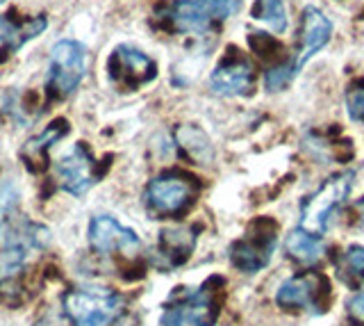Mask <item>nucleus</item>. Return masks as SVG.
<instances>
[{"label":"nucleus","instance_id":"nucleus-8","mask_svg":"<svg viewBox=\"0 0 364 326\" xmlns=\"http://www.w3.org/2000/svg\"><path fill=\"white\" fill-rule=\"evenodd\" d=\"M242 0H176L168 9V21L178 32H208L232 16Z\"/></svg>","mask_w":364,"mask_h":326},{"label":"nucleus","instance_id":"nucleus-22","mask_svg":"<svg viewBox=\"0 0 364 326\" xmlns=\"http://www.w3.org/2000/svg\"><path fill=\"white\" fill-rule=\"evenodd\" d=\"M346 320L350 326H364V290L358 292L346 306Z\"/></svg>","mask_w":364,"mask_h":326},{"label":"nucleus","instance_id":"nucleus-11","mask_svg":"<svg viewBox=\"0 0 364 326\" xmlns=\"http://www.w3.org/2000/svg\"><path fill=\"white\" fill-rule=\"evenodd\" d=\"M62 189L73 196L87 194L98 183V167L85 144H73L55 164Z\"/></svg>","mask_w":364,"mask_h":326},{"label":"nucleus","instance_id":"nucleus-17","mask_svg":"<svg viewBox=\"0 0 364 326\" xmlns=\"http://www.w3.org/2000/svg\"><path fill=\"white\" fill-rule=\"evenodd\" d=\"M178 144H180V149L191 157V160H196L198 164H210L212 155H214L212 144L198 128H191V126L180 128L178 130Z\"/></svg>","mask_w":364,"mask_h":326},{"label":"nucleus","instance_id":"nucleus-14","mask_svg":"<svg viewBox=\"0 0 364 326\" xmlns=\"http://www.w3.org/2000/svg\"><path fill=\"white\" fill-rule=\"evenodd\" d=\"M198 235L193 228H166L159 233V244H157V258L159 267L173 269L180 267L182 263L191 256L196 249Z\"/></svg>","mask_w":364,"mask_h":326},{"label":"nucleus","instance_id":"nucleus-19","mask_svg":"<svg viewBox=\"0 0 364 326\" xmlns=\"http://www.w3.org/2000/svg\"><path fill=\"white\" fill-rule=\"evenodd\" d=\"M250 14H253L255 21L267 23L276 35H282L287 30V7H284V0H255Z\"/></svg>","mask_w":364,"mask_h":326},{"label":"nucleus","instance_id":"nucleus-7","mask_svg":"<svg viewBox=\"0 0 364 326\" xmlns=\"http://www.w3.org/2000/svg\"><path fill=\"white\" fill-rule=\"evenodd\" d=\"M278 244V226L271 219H257L250 224L244 238L230 246V263L244 274H255L271 263Z\"/></svg>","mask_w":364,"mask_h":326},{"label":"nucleus","instance_id":"nucleus-5","mask_svg":"<svg viewBox=\"0 0 364 326\" xmlns=\"http://www.w3.org/2000/svg\"><path fill=\"white\" fill-rule=\"evenodd\" d=\"M87 71V48L80 41L62 39L55 43L48 62V78L46 89L55 98L71 96L80 87Z\"/></svg>","mask_w":364,"mask_h":326},{"label":"nucleus","instance_id":"nucleus-24","mask_svg":"<svg viewBox=\"0 0 364 326\" xmlns=\"http://www.w3.org/2000/svg\"><path fill=\"white\" fill-rule=\"evenodd\" d=\"M0 3H5V0H0Z\"/></svg>","mask_w":364,"mask_h":326},{"label":"nucleus","instance_id":"nucleus-21","mask_svg":"<svg viewBox=\"0 0 364 326\" xmlns=\"http://www.w3.org/2000/svg\"><path fill=\"white\" fill-rule=\"evenodd\" d=\"M346 112L348 117L364 126V78L353 80L346 89Z\"/></svg>","mask_w":364,"mask_h":326},{"label":"nucleus","instance_id":"nucleus-3","mask_svg":"<svg viewBox=\"0 0 364 326\" xmlns=\"http://www.w3.org/2000/svg\"><path fill=\"white\" fill-rule=\"evenodd\" d=\"M196 196H198L196 178L180 172H166L155 176L148 183L144 192V204L155 219H166V217H178L185 210H189Z\"/></svg>","mask_w":364,"mask_h":326},{"label":"nucleus","instance_id":"nucleus-18","mask_svg":"<svg viewBox=\"0 0 364 326\" xmlns=\"http://www.w3.org/2000/svg\"><path fill=\"white\" fill-rule=\"evenodd\" d=\"M337 272L348 288H358L364 280V246L360 244L348 246L337 261Z\"/></svg>","mask_w":364,"mask_h":326},{"label":"nucleus","instance_id":"nucleus-23","mask_svg":"<svg viewBox=\"0 0 364 326\" xmlns=\"http://www.w3.org/2000/svg\"><path fill=\"white\" fill-rule=\"evenodd\" d=\"M34 326H71V322H68L64 315H55V312H46L43 317L37 320V324Z\"/></svg>","mask_w":364,"mask_h":326},{"label":"nucleus","instance_id":"nucleus-13","mask_svg":"<svg viewBox=\"0 0 364 326\" xmlns=\"http://www.w3.org/2000/svg\"><path fill=\"white\" fill-rule=\"evenodd\" d=\"M333 37V23L330 19L314 5H307L301 16V30H299V48H296L294 60H289V69L294 75L310 62L314 55L328 46Z\"/></svg>","mask_w":364,"mask_h":326},{"label":"nucleus","instance_id":"nucleus-6","mask_svg":"<svg viewBox=\"0 0 364 326\" xmlns=\"http://www.w3.org/2000/svg\"><path fill=\"white\" fill-rule=\"evenodd\" d=\"M276 303L282 310L323 315L330 308V278L321 272L296 274L278 288Z\"/></svg>","mask_w":364,"mask_h":326},{"label":"nucleus","instance_id":"nucleus-15","mask_svg":"<svg viewBox=\"0 0 364 326\" xmlns=\"http://www.w3.org/2000/svg\"><path fill=\"white\" fill-rule=\"evenodd\" d=\"M46 28H48V19L41 14L26 21H14L7 14H3L0 16V43H3V53H16L23 43L39 37Z\"/></svg>","mask_w":364,"mask_h":326},{"label":"nucleus","instance_id":"nucleus-16","mask_svg":"<svg viewBox=\"0 0 364 326\" xmlns=\"http://www.w3.org/2000/svg\"><path fill=\"white\" fill-rule=\"evenodd\" d=\"M284 251L299 265H316L326 251L321 235H312L303 228H296L284 240Z\"/></svg>","mask_w":364,"mask_h":326},{"label":"nucleus","instance_id":"nucleus-1","mask_svg":"<svg viewBox=\"0 0 364 326\" xmlns=\"http://www.w3.org/2000/svg\"><path fill=\"white\" fill-rule=\"evenodd\" d=\"M121 308L123 297L109 288H75L62 297V315L71 326H109Z\"/></svg>","mask_w":364,"mask_h":326},{"label":"nucleus","instance_id":"nucleus-20","mask_svg":"<svg viewBox=\"0 0 364 326\" xmlns=\"http://www.w3.org/2000/svg\"><path fill=\"white\" fill-rule=\"evenodd\" d=\"M66 132H68V123L66 121H55L53 126H48L41 135H37L34 140H30L26 144V149H23V155L28 157V167L32 164L34 157H43V153L53 146V142L62 140Z\"/></svg>","mask_w":364,"mask_h":326},{"label":"nucleus","instance_id":"nucleus-9","mask_svg":"<svg viewBox=\"0 0 364 326\" xmlns=\"http://www.w3.org/2000/svg\"><path fill=\"white\" fill-rule=\"evenodd\" d=\"M210 87L219 96H248L255 89V69L242 51L228 48L210 75Z\"/></svg>","mask_w":364,"mask_h":326},{"label":"nucleus","instance_id":"nucleus-4","mask_svg":"<svg viewBox=\"0 0 364 326\" xmlns=\"http://www.w3.org/2000/svg\"><path fill=\"white\" fill-rule=\"evenodd\" d=\"M353 181H355V172H341V174H335L333 178H328L314 194H310L303 201L299 228L323 238L330 219L337 215V210L344 206L346 199L350 196Z\"/></svg>","mask_w":364,"mask_h":326},{"label":"nucleus","instance_id":"nucleus-12","mask_svg":"<svg viewBox=\"0 0 364 326\" xmlns=\"http://www.w3.org/2000/svg\"><path fill=\"white\" fill-rule=\"evenodd\" d=\"M107 71H109V78L119 87L132 92V89H139L141 85L155 80L157 64L153 58H148V55L139 48L119 46L109 58Z\"/></svg>","mask_w":364,"mask_h":326},{"label":"nucleus","instance_id":"nucleus-10","mask_svg":"<svg viewBox=\"0 0 364 326\" xmlns=\"http://www.w3.org/2000/svg\"><path fill=\"white\" fill-rule=\"evenodd\" d=\"M89 244L100 256H134L141 249L139 235L109 215H96L91 219Z\"/></svg>","mask_w":364,"mask_h":326},{"label":"nucleus","instance_id":"nucleus-2","mask_svg":"<svg viewBox=\"0 0 364 326\" xmlns=\"http://www.w3.org/2000/svg\"><path fill=\"white\" fill-rule=\"evenodd\" d=\"M221 278H210L196 290H180L162 310V326H212L219 315Z\"/></svg>","mask_w":364,"mask_h":326}]
</instances>
